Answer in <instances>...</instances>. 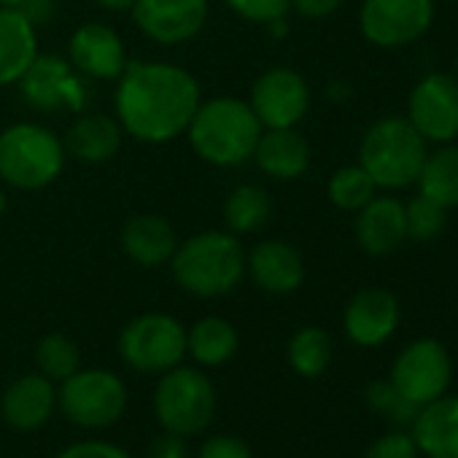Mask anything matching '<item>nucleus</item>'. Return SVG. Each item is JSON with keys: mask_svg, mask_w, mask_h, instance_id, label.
<instances>
[{"mask_svg": "<svg viewBox=\"0 0 458 458\" xmlns=\"http://www.w3.org/2000/svg\"><path fill=\"white\" fill-rule=\"evenodd\" d=\"M208 0H135L138 30L162 47L191 41L208 22Z\"/></svg>", "mask_w": 458, "mask_h": 458, "instance_id": "14", "label": "nucleus"}, {"mask_svg": "<svg viewBox=\"0 0 458 458\" xmlns=\"http://www.w3.org/2000/svg\"><path fill=\"white\" fill-rule=\"evenodd\" d=\"M246 273L267 294H292L305 281V262L292 243L265 241L246 257Z\"/></svg>", "mask_w": 458, "mask_h": 458, "instance_id": "18", "label": "nucleus"}, {"mask_svg": "<svg viewBox=\"0 0 458 458\" xmlns=\"http://www.w3.org/2000/svg\"><path fill=\"white\" fill-rule=\"evenodd\" d=\"M65 143L49 127L17 122L0 132V178L14 189L38 191L65 170Z\"/></svg>", "mask_w": 458, "mask_h": 458, "instance_id": "4", "label": "nucleus"}, {"mask_svg": "<svg viewBox=\"0 0 458 458\" xmlns=\"http://www.w3.org/2000/svg\"><path fill=\"white\" fill-rule=\"evenodd\" d=\"M170 270L183 292L213 300L229 294L243 281L246 251L238 235L208 229V233L191 235L189 241L178 243L170 259Z\"/></svg>", "mask_w": 458, "mask_h": 458, "instance_id": "3", "label": "nucleus"}, {"mask_svg": "<svg viewBox=\"0 0 458 458\" xmlns=\"http://www.w3.org/2000/svg\"><path fill=\"white\" fill-rule=\"evenodd\" d=\"M57 407L79 428H108L127 407V386L108 369H76L57 388Z\"/></svg>", "mask_w": 458, "mask_h": 458, "instance_id": "7", "label": "nucleus"}, {"mask_svg": "<svg viewBox=\"0 0 458 458\" xmlns=\"http://www.w3.org/2000/svg\"><path fill=\"white\" fill-rule=\"evenodd\" d=\"M455 73H458V60H455Z\"/></svg>", "mask_w": 458, "mask_h": 458, "instance_id": "44", "label": "nucleus"}, {"mask_svg": "<svg viewBox=\"0 0 458 458\" xmlns=\"http://www.w3.org/2000/svg\"><path fill=\"white\" fill-rule=\"evenodd\" d=\"M418 455L420 453L410 431H388L367 447L364 458H418Z\"/></svg>", "mask_w": 458, "mask_h": 458, "instance_id": "33", "label": "nucleus"}, {"mask_svg": "<svg viewBox=\"0 0 458 458\" xmlns=\"http://www.w3.org/2000/svg\"><path fill=\"white\" fill-rule=\"evenodd\" d=\"M415 183L423 197L434 199L445 210L458 208V146L445 143L437 151H428Z\"/></svg>", "mask_w": 458, "mask_h": 458, "instance_id": "26", "label": "nucleus"}, {"mask_svg": "<svg viewBox=\"0 0 458 458\" xmlns=\"http://www.w3.org/2000/svg\"><path fill=\"white\" fill-rule=\"evenodd\" d=\"M343 327L359 348H377L399 327V302L386 289H361L348 302Z\"/></svg>", "mask_w": 458, "mask_h": 458, "instance_id": "16", "label": "nucleus"}, {"mask_svg": "<svg viewBox=\"0 0 458 458\" xmlns=\"http://www.w3.org/2000/svg\"><path fill=\"white\" fill-rule=\"evenodd\" d=\"M327 191L332 205H337L340 210H361L375 197L377 186L361 165H348L329 178Z\"/></svg>", "mask_w": 458, "mask_h": 458, "instance_id": "30", "label": "nucleus"}, {"mask_svg": "<svg viewBox=\"0 0 458 458\" xmlns=\"http://www.w3.org/2000/svg\"><path fill=\"white\" fill-rule=\"evenodd\" d=\"M154 412L165 431L199 434L216 415V388L205 372L178 364L162 372L154 388Z\"/></svg>", "mask_w": 458, "mask_h": 458, "instance_id": "6", "label": "nucleus"}, {"mask_svg": "<svg viewBox=\"0 0 458 458\" xmlns=\"http://www.w3.org/2000/svg\"><path fill=\"white\" fill-rule=\"evenodd\" d=\"M265 28L270 30V36H273V38H284V36L289 33V25H286V17H284V20H273V22H267Z\"/></svg>", "mask_w": 458, "mask_h": 458, "instance_id": "41", "label": "nucleus"}, {"mask_svg": "<svg viewBox=\"0 0 458 458\" xmlns=\"http://www.w3.org/2000/svg\"><path fill=\"white\" fill-rule=\"evenodd\" d=\"M434 20V0H364L361 33L380 49H399L418 41Z\"/></svg>", "mask_w": 458, "mask_h": 458, "instance_id": "11", "label": "nucleus"}, {"mask_svg": "<svg viewBox=\"0 0 458 458\" xmlns=\"http://www.w3.org/2000/svg\"><path fill=\"white\" fill-rule=\"evenodd\" d=\"M428 148L420 132L399 116L375 122L359 146V165L377 189H404L418 181Z\"/></svg>", "mask_w": 458, "mask_h": 458, "instance_id": "5", "label": "nucleus"}, {"mask_svg": "<svg viewBox=\"0 0 458 458\" xmlns=\"http://www.w3.org/2000/svg\"><path fill=\"white\" fill-rule=\"evenodd\" d=\"M262 130V122L246 100L213 98L197 106L183 135L202 162L216 167H238L254 157Z\"/></svg>", "mask_w": 458, "mask_h": 458, "instance_id": "2", "label": "nucleus"}, {"mask_svg": "<svg viewBox=\"0 0 458 458\" xmlns=\"http://www.w3.org/2000/svg\"><path fill=\"white\" fill-rule=\"evenodd\" d=\"M178 249L175 229L157 213H140L122 226V251L140 267H159L173 259Z\"/></svg>", "mask_w": 458, "mask_h": 458, "instance_id": "21", "label": "nucleus"}, {"mask_svg": "<svg viewBox=\"0 0 458 458\" xmlns=\"http://www.w3.org/2000/svg\"><path fill=\"white\" fill-rule=\"evenodd\" d=\"M249 106L265 130L297 127L310 108V89L297 71L278 65L254 81Z\"/></svg>", "mask_w": 458, "mask_h": 458, "instance_id": "13", "label": "nucleus"}, {"mask_svg": "<svg viewBox=\"0 0 458 458\" xmlns=\"http://www.w3.org/2000/svg\"><path fill=\"white\" fill-rule=\"evenodd\" d=\"M36 364H38L41 375H47L49 380H60L63 383L65 377H71L79 369L81 353H79V345L68 335L52 332V335L38 340V345H36Z\"/></svg>", "mask_w": 458, "mask_h": 458, "instance_id": "29", "label": "nucleus"}, {"mask_svg": "<svg viewBox=\"0 0 458 458\" xmlns=\"http://www.w3.org/2000/svg\"><path fill=\"white\" fill-rule=\"evenodd\" d=\"M38 57V30L20 9H0V87L20 84Z\"/></svg>", "mask_w": 458, "mask_h": 458, "instance_id": "23", "label": "nucleus"}, {"mask_svg": "<svg viewBox=\"0 0 458 458\" xmlns=\"http://www.w3.org/2000/svg\"><path fill=\"white\" fill-rule=\"evenodd\" d=\"M410 434L426 458H458V396L442 394L420 407Z\"/></svg>", "mask_w": 458, "mask_h": 458, "instance_id": "20", "label": "nucleus"}, {"mask_svg": "<svg viewBox=\"0 0 458 458\" xmlns=\"http://www.w3.org/2000/svg\"><path fill=\"white\" fill-rule=\"evenodd\" d=\"M116 81V122L140 143H167L183 135L202 103L197 79L173 63L132 60Z\"/></svg>", "mask_w": 458, "mask_h": 458, "instance_id": "1", "label": "nucleus"}, {"mask_svg": "<svg viewBox=\"0 0 458 458\" xmlns=\"http://www.w3.org/2000/svg\"><path fill=\"white\" fill-rule=\"evenodd\" d=\"M364 396H367L369 410H375V412H380V415H386V418L391 415V410H394L396 402L402 399V394L394 388L391 380H375V383H369L367 391H364Z\"/></svg>", "mask_w": 458, "mask_h": 458, "instance_id": "36", "label": "nucleus"}, {"mask_svg": "<svg viewBox=\"0 0 458 458\" xmlns=\"http://www.w3.org/2000/svg\"><path fill=\"white\" fill-rule=\"evenodd\" d=\"M197 458H251L249 445L241 437L233 434H216L202 442Z\"/></svg>", "mask_w": 458, "mask_h": 458, "instance_id": "34", "label": "nucleus"}, {"mask_svg": "<svg viewBox=\"0 0 458 458\" xmlns=\"http://www.w3.org/2000/svg\"><path fill=\"white\" fill-rule=\"evenodd\" d=\"M273 213L270 194L257 183H241L224 199V224L233 235H251Z\"/></svg>", "mask_w": 458, "mask_h": 458, "instance_id": "27", "label": "nucleus"}, {"mask_svg": "<svg viewBox=\"0 0 458 458\" xmlns=\"http://www.w3.org/2000/svg\"><path fill=\"white\" fill-rule=\"evenodd\" d=\"M119 356L138 372L162 375L183 361L186 329L167 313H143L122 329Z\"/></svg>", "mask_w": 458, "mask_h": 458, "instance_id": "8", "label": "nucleus"}, {"mask_svg": "<svg viewBox=\"0 0 458 458\" xmlns=\"http://www.w3.org/2000/svg\"><path fill=\"white\" fill-rule=\"evenodd\" d=\"M122 124L114 116L106 114H81L65 135V151L79 159V162H89V165H100L116 157V151L122 148Z\"/></svg>", "mask_w": 458, "mask_h": 458, "instance_id": "24", "label": "nucleus"}, {"mask_svg": "<svg viewBox=\"0 0 458 458\" xmlns=\"http://www.w3.org/2000/svg\"><path fill=\"white\" fill-rule=\"evenodd\" d=\"M71 65L95 81H116L127 68V49L119 33L103 22H87L68 41Z\"/></svg>", "mask_w": 458, "mask_h": 458, "instance_id": "15", "label": "nucleus"}, {"mask_svg": "<svg viewBox=\"0 0 458 458\" xmlns=\"http://www.w3.org/2000/svg\"><path fill=\"white\" fill-rule=\"evenodd\" d=\"M332 361V340L318 327H302L289 343V364L302 377H318Z\"/></svg>", "mask_w": 458, "mask_h": 458, "instance_id": "28", "label": "nucleus"}, {"mask_svg": "<svg viewBox=\"0 0 458 458\" xmlns=\"http://www.w3.org/2000/svg\"><path fill=\"white\" fill-rule=\"evenodd\" d=\"M146 458H189L186 437H181L175 431H162L159 437L151 439Z\"/></svg>", "mask_w": 458, "mask_h": 458, "instance_id": "37", "label": "nucleus"}, {"mask_svg": "<svg viewBox=\"0 0 458 458\" xmlns=\"http://www.w3.org/2000/svg\"><path fill=\"white\" fill-rule=\"evenodd\" d=\"M6 205H9V202H6V191H4V189H0V216H4Z\"/></svg>", "mask_w": 458, "mask_h": 458, "instance_id": "43", "label": "nucleus"}, {"mask_svg": "<svg viewBox=\"0 0 458 458\" xmlns=\"http://www.w3.org/2000/svg\"><path fill=\"white\" fill-rule=\"evenodd\" d=\"M36 28L49 22L55 17V9H57V0H22V4L17 6Z\"/></svg>", "mask_w": 458, "mask_h": 458, "instance_id": "39", "label": "nucleus"}, {"mask_svg": "<svg viewBox=\"0 0 458 458\" xmlns=\"http://www.w3.org/2000/svg\"><path fill=\"white\" fill-rule=\"evenodd\" d=\"M388 380L404 399L423 407L447 394L453 380L450 353L439 340L420 337L399 351V356L391 364Z\"/></svg>", "mask_w": 458, "mask_h": 458, "instance_id": "9", "label": "nucleus"}, {"mask_svg": "<svg viewBox=\"0 0 458 458\" xmlns=\"http://www.w3.org/2000/svg\"><path fill=\"white\" fill-rule=\"evenodd\" d=\"M251 159L265 175L278 181H294L310 167V143L302 132H297V127L262 130Z\"/></svg>", "mask_w": 458, "mask_h": 458, "instance_id": "22", "label": "nucleus"}, {"mask_svg": "<svg viewBox=\"0 0 458 458\" xmlns=\"http://www.w3.org/2000/svg\"><path fill=\"white\" fill-rule=\"evenodd\" d=\"M20 92L30 108L44 114L84 111L89 103L87 76H81L71 60L60 55H38L20 79Z\"/></svg>", "mask_w": 458, "mask_h": 458, "instance_id": "10", "label": "nucleus"}, {"mask_svg": "<svg viewBox=\"0 0 458 458\" xmlns=\"http://www.w3.org/2000/svg\"><path fill=\"white\" fill-rule=\"evenodd\" d=\"M22 0H0V9H17Z\"/></svg>", "mask_w": 458, "mask_h": 458, "instance_id": "42", "label": "nucleus"}, {"mask_svg": "<svg viewBox=\"0 0 458 458\" xmlns=\"http://www.w3.org/2000/svg\"><path fill=\"white\" fill-rule=\"evenodd\" d=\"M343 6V0H292V9L305 20H324Z\"/></svg>", "mask_w": 458, "mask_h": 458, "instance_id": "38", "label": "nucleus"}, {"mask_svg": "<svg viewBox=\"0 0 458 458\" xmlns=\"http://www.w3.org/2000/svg\"><path fill=\"white\" fill-rule=\"evenodd\" d=\"M407 122L428 143L458 138V76L431 73L415 84L407 103Z\"/></svg>", "mask_w": 458, "mask_h": 458, "instance_id": "12", "label": "nucleus"}, {"mask_svg": "<svg viewBox=\"0 0 458 458\" xmlns=\"http://www.w3.org/2000/svg\"><path fill=\"white\" fill-rule=\"evenodd\" d=\"M356 213V241L369 257H386L407 241L404 205L396 197L375 194Z\"/></svg>", "mask_w": 458, "mask_h": 458, "instance_id": "19", "label": "nucleus"}, {"mask_svg": "<svg viewBox=\"0 0 458 458\" xmlns=\"http://www.w3.org/2000/svg\"><path fill=\"white\" fill-rule=\"evenodd\" d=\"M404 221H407V238L418 243L434 241L445 229V208L434 199L418 194L404 205Z\"/></svg>", "mask_w": 458, "mask_h": 458, "instance_id": "31", "label": "nucleus"}, {"mask_svg": "<svg viewBox=\"0 0 458 458\" xmlns=\"http://www.w3.org/2000/svg\"><path fill=\"white\" fill-rule=\"evenodd\" d=\"M57 458H130V453L106 439H84L65 447Z\"/></svg>", "mask_w": 458, "mask_h": 458, "instance_id": "35", "label": "nucleus"}, {"mask_svg": "<svg viewBox=\"0 0 458 458\" xmlns=\"http://www.w3.org/2000/svg\"><path fill=\"white\" fill-rule=\"evenodd\" d=\"M226 9L246 22L267 25L273 20H284L292 12V0H224Z\"/></svg>", "mask_w": 458, "mask_h": 458, "instance_id": "32", "label": "nucleus"}, {"mask_svg": "<svg viewBox=\"0 0 458 458\" xmlns=\"http://www.w3.org/2000/svg\"><path fill=\"white\" fill-rule=\"evenodd\" d=\"M95 4L106 12H114V14H122V12H132L135 0H95Z\"/></svg>", "mask_w": 458, "mask_h": 458, "instance_id": "40", "label": "nucleus"}, {"mask_svg": "<svg viewBox=\"0 0 458 458\" xmlns=\"http://www.w3.org/2000/svg\"><path fill=\"white\" fill-rule=\"evenodd\" d=\"M57 410V388L41 372L17 377L4 399H0V412L14 431H38L49 423Z\"/></svg>", "mask_w": 458, "mask_h": 458, "instance_id": "17", "label": "nucleus"}, {"mask_svg": "<svg viewBox=\"0 0 458 458\" xmlns=\"http://www.w3.org/2000/svg\"><path fill=\"white\" fill-rule=\"evenodd\" d=\"M241 337L238 329L226 318L208 316L186 329V353L199 367H221L238 353Z\"/></svg>", "mask_w": 458, "mask_h": 458, "instance_id": "25", "label": "nucleus"}]
</instances>
